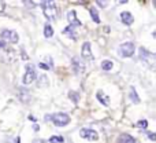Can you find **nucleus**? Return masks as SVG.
<instances>
[{
  "mask_svg": "<svg viewBox=\"0 0 156 143\" xmlns=\"http://www.w3.org/2000/svg\"><path fill=\"white\" fill-rule=\"evenodd\" d=\"M90 15H92V19H93L96 24H99V22H100V18H99V14H97L96 8H93V7L90 8Z\"/></svg>",
  "mask_w": 156,
  "mask_h": 143,
  "instance_id": "18",
  "label": "nucleus"
},
{
  "mask_svg": "<svg viewBox=\"0 0 156 143\" xmlns=\"http://www.w3.org/2000/svg\"><path fill=\"white\" fill-rule=\"evenodd\" d=\"M81 57L86 61H93V54H92L90 43H89V41H85V43L82 44V48H81Z\"/></svg>",
  "mask_w": 156,
  "mask_h": 143,
  "instance_id": "7",
  "label": "nucleus"
},
{
  "mask_svg": "<svg viewBox=\"0 0 156 143\" xmlns=\"http://www.w3.org/2000/svg\"><path fill=\"white\" fill-rule=\"evenodd\" d=\"M147 135H148V138L151 139V141H156V135H155L154 132H148Z\"/></svg>",
  "mask_w": 156,
  "mask_h": 143,
  "instance_id": "22",
  "label": "nucleus"
},
{
  "mask_svg": "<svg viewBox=\"0 0 156 143\" xmlns=\"http://www.w3.org/2000/svg\"><path fill=\"white\" fill-rule=\"evenodd\" d=\"M0 36L3 37V40L8 41V43H18L19 37H18V33L15 32V30H10V29H3L2 32H0Z\"/></svg>",
  "mask_w": 156,
  "mask_h": 143,
  "instance_id": "5",
  "label": "nucleus"
},
{
  "mask_svg": "<svg viewBox=\"0 0 156 143\" xmlns=\"http://www.w3.org/2000/svg\"><path fill=\"white\" fill-rule=\"evenodd\" d=\"M69 98H70L74 103H78V100H80V92H76V91L69 92Z\"/></svg>",
  "mask_w": 156,
  "mask_h": 143,
  "instance_id": "17",
  "label": "nucleus"
},
{
  "mask_svg": "<svg viewBox=\"0 0 156 143\" xmlns=\"http://www.w3.org/2000/svg\"><path fill=\"white\" fill-rule=\"evenodd\" d=\"M96 98H97V100H99L103 106H108V105H110V98H108L103 91H97L96 92Z\"/></svg>",
  "mask_w": 156,
  "mask_h": 143,
  "instance_id": "11",
  "label": "nucleus"
},
{
  "mask_svg": "<svg viewBox=\"0 0 156 143\" xmlns=\"http://www.w3.org/2000/svg\"><path fill=\"white\" fill-rule=\"evenodd\" d=\"M41 8H43V13L45 15V18L48 21H54L58 17V7L54 2H41L40 3Z\"/></svg>",
  "mask_w": 156,
  "mask_h": 143,
  "instance_id": "1",
  "label": "nucleus"
},
{
  "mask_svg": "<svg viewBox=\"0 0 156 143\" xmlns=\"http://www.w3.org/2000/svg\"><path fill=\"white\" fill-rule=\"evenodd\" d=\"M71 65H73V69L76 73H82L83 70H85V66H83V63L81 62L78 58H73L71 59Z\"/></svg>",
  "mask_w": 156,
  "mask_h": 143,
  "instance_id": "10",
  "label": "nucleus"
},
{
  "mask_svg": "<svg viewBox=\"0 0 156 143\" xmlns=\"http://www.w3.org/2000/svg\"><path fill=\"white\" fill-rule=\"evenodd\" d=\"M52 35H54L52 26L49 24H45V26H44V36H45L47 39H49V37H52Z\"/></svg>",
  "mask_w": 156,
  "mask_h": 143,
  "instance_id": "15",
  "label": "nucleus"
},
{
  "mask_svg": "<svg viewBox=\"0 0 156 143\" xmlns=\"http://www.w3.org/2000/svg\"><path fill=\"white\" fill-rule=\"evenodd\" d=\"M134 50H136L134 44L130 43V41H127V43H123V44H121V46H119L118 52H119V55H121V57L129 58V57H132V55L134 54Z\"/></svg>",
  "mask_w": 156,
  "mask_h": 143,
  "instance_id": "3",
  "label": "nucleus"
},
{
  "mask_svg": "<svg viewBox=\"0 0 156 143\" xmlns=\"http://www.w3.org/2000/svg\"><path fill=\"white\" fill-rule=\"evenodd\" d=\"M33 130H34V131H38V130H40V127H38L37 124H34V125H33Z\"/></svg>",
  "mask_w": 156,
  "mask_h": 143,
  "instance_id": "26",
  "label": "nucleus"
},
{
  "mask_svg": "<svg viewBox=\"0 0 156 143\" xmlns=\"http://www.w3.org/2000/svg\"><path fill=\"white\" fill-rule=\"evenodd\" d=\"M140 58L144 61V62H151V65L154 63V59H155V55L152 52H149L148 50L145 48H140Z\"/></svg>",
  "mask_w": 156,
  "mask_h": 143,
  "instance_id": "9",
  "label": "nucleus"
},
{
  "mask_svg": "<svg viewBox=\"0 0 156 143\" xmlns=\"http://www.w3.org/2000/svg\"><path fill=\"white\" fill-rule=\"evenodd\" d=\"M96 3L100 6V7H105V6H107V3L105 2H96Z\"/></svg>",
  "mask_w": 156,
  "mask_h": 143,
  "instance_id": "24",
  "label": "nucleus"
},
{
  "mask_svg": "<svg viewBox=\"0 0 156 143\" xmlns=\"http://www.w3.org/2000/svg\"><path fill=\"white\" fill-rule=\"evenodd\" d=\"M62 143L63 142V138L62 136H51V139H49V143Z\"/></svg>",
  "mask_w": 156,
  "mask_h": 143,
  "instance_id": "20",
  "label": "nucleus"
},
{
  "mask_svg": "<svg viewBox=\"0 0 156 143\" xmlns=\"http://www.w3.org/2000/svg\"><path fill=\"white\" fill-rule=\"evenodd\" d=\"M38 66H40L41 69H44V70H48V69H49V66L47 65V63H43V62H41V63H38Z\"/></svg>",
  "mask_w": 156,
  "mask_h": 143,
  "instance_id": "21",
  "label": "nucleus"
},
{
  "mask_svg": "<svg viewBox=\"0 0 156 143\" xmlns=\"http://www.w3.org/2000/svg\"><path fill=\"white\" fill-rule=\"evenodd\" d=\"M67 19H69V26L71 28V29H74V28H78V26H81V21L77 18V13L74 10H71V11H69V14H67Z\"/></svg>",
  "mask_w": 156,
  "mask_h": 143,
  "instance_id": "8",
  "label": "nucleus"
},
{
  "mask_svg": "<svg viewBox=\"0 0 156 143\" xmlns=\"http://www.w3.org/2000/svg\"><path fill=\"white\" fill-rule=\"evenodd\" d=\"M121 21L123 22L125 25H132L134 18H133V15L129 11H123V13H121Z\"/></svg>",
  "mask_w": 156,
  "mask_h": 143,
  "instance_id": "12",
  "label": "nucleus"
},
{
  "mask_svg": "<svg viewBox=\"0 0 156 143\" xmlns=\"http://www.w3.org/2000/svg\"><path fill=\"white\" fill-rule=\"evenodd\" d=\"M129 96H130V100H132V102H134V103H140V98H138L137 91H136L134 87H132V88H130V94H129Z\"/></svg>",
  "mask_w": 156,
  "mask_h": 143,
  "instance_id": "14",
  "label": "nucleus"
},
{
  "mask_svg": "<svg viewBox=\"0 0 156 143\" xmlns=\"http://www.w3.org/2000/svg\"><path fill=\"white\" fill-rule=\"evenodd\" d=\"M81 138L86 139V141H97L99 139V134L94 130H90V128H82L80 131Z\"/></svg>",
  "mask_w": 156,
  "mask_h": 143,
  "instance_id": "6",
  "label": "nucleus"
},
{
  "mask_svg": "<svg viewBox=\"0 0 156 143\" xmlns=\"http://www.w3.org/2000/svg\"><path fill=\"white\" fill-rule=\"evenodd\" d=\"M112 66H114V63H112V61H103L101 62V69L103 70H105V72H108V70H111L112 69Z\"/></svg>",
  "mask_w": 156,
  "mask_h": 143,
  "instance_id": "16",
  "label": "nucleus"
},
{
  "mask_svg": "<svg viewBox=\"0 0 156 143\" xmlns=\"http://www.w3.org/2000/svg\"><path fill=\"white\" fill-rule=\"evenodd\" d=\"M4 47H5L4 41H0V48H4Z\"/></svg>",
  "mask_w": 156,
  "mask_h": 143,
  "instance_id": "27",
  "label": "nucleus"
},
{
  "mask_svg": "<svg viewBox=\"0 0 156 143\" xmlns=\"http://www.w3.org/2000/svg\"><path fill=\"white\" fill-rule=\"evenodd\" d=\"M137 127L143 128V130H147V128H148V121H147V120H140V121L137 122Z\"/></svg>",
  "mask_w": 156,
  "mask_h": 143,
  "instance_id": "19",
  "label": "nucleus"
},
{
  "mask_svg": "<svg viewBox=\"0 0 156 143\" xmlns=\"http://www.w3.org/2000/svg\"><path fill=\"white\" fill-rule=\"evenodd\" d=\"M5 8V3L4 2H0V13H3Z\"/></svg>",
  "mask_w": 156,
  "mask_h": 143,
  "instance_id": "23",
  "label": "nucleus"
},
{
  "mask_svg": "<svg viewBox=\"0 0 156 143\" xmlns=\"http://www.w3.org/2000/svg\"><path fill=\"white\" fill-rule=\"evenodd\" d=\"M34 80H36V68H34V65H27L22 81H23L25 85H29V84H32Z\"/></svg>",
  "mask_w": 156,
  "mask_h": 143,
  "instance_id": "4",
  "label": "nucleus"
},
{
  "mask_svg": "<svg viewBox=\"0 0 156 143\" xmlns=\"http://www.w3.org/2000/svg\"><path fill=\"white\" fill-rule=\"evenodd\" d=\"M22 58H23V59H25V61H26V59H27V55H26V52H25V51H23V50H22Z\"/></svg>",
  "mask_w": 156,
  "mask_h": 143,
  "instance_id": "25",
  "label": "nucleus"
},
{
  "mask_svg": "<svg viewBox=\"0 0 156 143\" xmlns=\"http://www.w3.org/2000/svg\"><path fill=\"white\" fill-rule=\"evenodd\" d=\"M118 143H137V141L133 136H130L129 134H122L118 138Z\"/></svg>",
  "mask_w": 156,
  "mask_h": 143,
  "instance_id": "13",
  "label": "nucleus"
},
{
  "mask_svg": "<svg viewBox=\"0 0 156 143\" xmlns=\"http://www.w3.org/2000/svg\"><path fill=\"white\" fill-rule=\"evenodd\" d=\"M45 121H52L56 127H65L70 122V116L66 113H56V114H51V116H45L44 117Z\"/></svg>",
  "mask_w": 156,
  "mask_h": 143,
  "instance_id": "2",
  "label": "nucleus"
}]
</instances>
